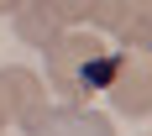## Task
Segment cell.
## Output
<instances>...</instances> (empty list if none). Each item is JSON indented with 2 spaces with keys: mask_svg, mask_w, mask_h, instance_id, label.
<instances>
[{
  "mask_svg": "<svg viewBox=\"0 0 152 136\" xmlns=\"http://www.w3.org/2000/svg\"><path fill=\"white\" fill-rule=\"evenodd\" d=\"M115 37H121L131 52H147V42H152V0H126Z\"/></svg>",
  "mask_w": 152,
  "mask_h": 136,
  "instance_id": "8992f818",
  "label": "cell"
},
{
  "mask_svg": "<svg viewBox=\"0 0 152 136\" xmlns=\"http://www.w3.org/2000/svg\"><path fill=\"white\" fill-rule=\"evenodd\" d=\"M16 5H21V0H0V16H11V11H16Z\"/></svg>",
  "mask_w": 152,
  "mask_h": 136,
  "instance_id": "9c48e42d",
  "label": "cell"
},
{
  "mask_svg": "<svg viewBox=\"0 0 152 136\" xmlns=\"http://www.w3.org/2000/svg\"><path fill=\"white\" fill-rule=\"evenodd\" d=\"M115 63H121V52H110L89 26L84 31H63L58 42L47 47V79L63 94V105H79V110H89L94 94H105Z\"/></svg>",
  "mask_w": 152,
  "mask_h": 136,
  "instance_id": "6da1fadb",
  "label": "cell"
},
{
  "mask_svg": "<svg viewBox=\"0 0 152 136\" xmlns=\"http://www.w3.org/2000/svg\"><path fill=\"white\" fill-rule=\"evenodd\" d=\"M37 105H47L42 79L31 68H0V131L11 121H21V115H31Z\"/></svg>",
  "mask_w": 152,
  "mask_h": 136,
  "instance_id": "277c9868",
  "label": "cell"
},
{
  "mask_svg": "<svg viewBox=\"0 0 152 136\" xmlns=\"http://www.w3.org/2000/svg\"><path fill=\"white\" fill-rule=\"evenodd\" d=\"M63 26H89V0H42Z\"/></svg>",
  "mask_w": 152,
  "mask_h": 136,
  "instance_id": "52a82bcc",
  "label": "cell"
},
{
  "mask_svg": "<svg viewBox=\"0 0 152 136\" xmlns=\"http://www.w3.org/2000/svg\"><path fill=\"white\" fill-rule=\"evenodd\" d=\"M11 16H16V37H21L26 47H42V52H47L53 42H58L63 31H68V26L58 21V16H53V11L42 5V0H21V5H16Z\"/></svg>",
  "mask_w": 152,
  "mask_h": 136,
  "instance_id": "5b68a950",
  "label": "cell"
},
{
  "mask_svg": "<svg viewBox=\"0 0 152 136\" xmlns=\"http://www.w3.org/2000/svg\"><path fill=\"white\" fill-rule=\"evenodd\" d=\"M121 11H126V0H89V26L115 31L121 26Z\"/></svg>",
  "mask_w": 152,
  "mask_h": 136,
  "instance_id": "ba28073f",
  "label": "cell"
},
{
  "mask_svg": "<svg viewBox=\"0 0 152 136\" xmlns=\"http://www.w3.org/2000/svg\"><path fill=\"white\" fill-rule=\"evenodd\" d=\"M110 105L121 110V115H131V121H147L152 110V73H147V58L142 52H121V63H115V73H110L105 84Z\"/></svg>",
  "mask_w": 152,
  "mask_h": 136,
  "instance_id": "3957f363",
  "label": "cell"
},
{
  "mask_svg": "<svg viewBox=\"0 0 152 136\" xmlns=\"http://www.w3.org/2000/svg\"><path fill=\"white\" fill-rule=\"evenodd\" d=\"M21 131L26 136H115V126L79 105H37L31 115H21Z\"/></svg>",
  "mask_w": 152,
  "mask_h": 136,
  "instance_id": "7a4b0ae2",
  "label": "cell"
}]
</instances>
